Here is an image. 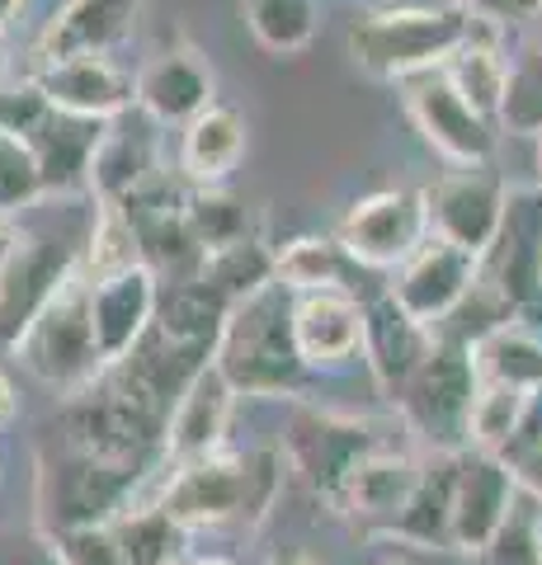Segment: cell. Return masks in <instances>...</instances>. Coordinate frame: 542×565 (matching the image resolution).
Masks as SVG:
<instances>
[{
  "label": "cell",
  "instance_id": "6da1fadb",
  "mask_svg": "<svg viewBox=\"0 0 542 565\" xmlns=\"http://www.w3.org/2000/svg\"><path fill=\"white\" fill-rule=\"evenodd\" d=\"M213 367L246 401H307L317 373L293 344V292L269 282L232 302L213 344Z\"/></svg>",
  "mask_w": 542,
  "mask_h": 565
},
{
  "label": "cell",
  "instance_id": "7a4b0ae2",
  "mask_svg": "<svg viewBox=\"0 0 542 565\" xmlns=\"http://www.w3.org/2000/svg\"><path fill=\"white\" fill-rule=\"evenodd\" d=\"M471 33H477V20L458 6H392L359 14L349 24L344 43L363 76L401 85L419 76V71L448 66V57Z\"/></svg>",
  "mask_w": 542,
  "mask_h": 565
},
{
  "label": "cell",
  "instance_id": "3957f363",
  "mask_svg": "<svg viewBox=\"0 0 542 565\" xmlns=\"http://www.w3.org/2000/svg\"><path fill=\"white\" fill-rule=\"evenodd\" d=\"M10 353L24 363L29 377H39L57 396H85L104 377L95 334H91V278L76 264L62 278V288L39 307V316L24 326V334L10 344Z\"/></svg>",
  "mask_w": 542,
  "mask_h": 565
},
{
  "label": "cell",
  "instance_id": "277c9868",
  "mask_svg": "<svg viewBox=\"0 0 542 565\" xmlns=\"http://www.w3.org/2000/svg\"><path fill=\"white\" fill-rule=\"evenodd\" d=\"M477 396V373H471V353L453 334H434L429 359L396 401V415L415 434L425 452H467V415Z\"/></svg>",
  "mask_w": 542,
  "mask_h": 565
},
{
  "label": "cell",
  "instance_id": "5b68a950",
  "mask_svg": "<svg viewBox=\"0 0 542 565\" xmlns=\"http://www.w3.org/2000/svg\"><path fill=\"white\" fill-rule=\"evenodd\" d=\"M151 467L137 462H109V457H91L76 448H62L57 462H43L39 471V509L43 527L62 533V527H95L109 523L118 509H128L147 486Z\"/></svg>",
  "mask_w": 542,
  "mask_h": 565
},
{
  "label": "cell",
  "instance_id": "8992f818",
  "mask_svg": "<svg viewBox=\"0 0 542 565\" xmlns=\"http://www.w3.org/2000/svg\"><path fill=\"white\" fill-rule=\"evenodd\" d=\"M378 448H387V434H378L373 419L336 415V411H321V405H311V401H297L288 434H284V444H278L288 471L311 494H321L326 504H336L349 471Z\"/></svg>",
  "mask_w": 542,
  "mask_h": 565
},
{
  "label": "cell",
  "instance_id": "52a82bcc",
  "mask_svg": "<svg viewBox=\"0 0 542 565\" xmlns=\"http://www.w3.org/2000/svg\"><path fill=\"white\" fill-rule=\"evenodd\" d=\"M166 514L184 527V533H199V527H259L255 509H251V467L246 452H208L194 462L166 467L161 486L151 494Z\"/></svg>",
  "mask_w": 542,
  "mask_h": 565
},
{
  "label": "cell",
  "instance_id": "ba28073f",
  "mask_svg": "<svg viewBox=\"0 0 542 565\" xmlns=\"http://www.w3.org/2000/svg\"><path fill=\"white\" fill-rule=\"evenodd\" d=\"M425 236H429L425 189H378L363 193L344 212L336 241L363 274H392L396 264H406L419 250Z\"/></svg>",
  "mask_w": 542,
  "mask_h": 565
},
{
  "label": "cell",
  "instance_id": "9c48e42d",
  "mask_svg": "<svg viewBox=\"0 0 542 565\" xmlns=\"http://www.w3.org/2000/svg\"><path fill=\"white\" fill-rule=\"evenodd\" d=\"M401 104L415 122V132L444 156L453 170L491 166L496 161V122H486L471 104L453 90V81L439 71H419V76L401 81Z\"/></svg>",
  "mask_w": 542,
  "mask_h": 565
},
{
  "label": "cell",
  "instance_id": "30bf717a",
  "mask_svg": "<svg viewBox=\"0 0 542 565\" xmlns=\"http://www.w3.org/2000/svg\"><path fill=\"white\" fill-rule=\"evenodd\" d=\"M477 282H481V259L477 255H467V250H458V245H448L439 236H425L419 250L392 269V282L382 292H387L411 321L429 326V330H444L453 316H458V307L477 292Z\"/></svg>",
  "mask_w": 542,
  "mask_h": 565
},
{
  "label": "cell",
  "instance_id": "8fae6325",
  "mask_svg": "<svg viewBox=\"0 0 542 565\" xmlns=\"http://www.w3.org/2000/svg\"><path fill=\"white\" fill-rule=\"evenodd\" d=\"M425 207H429V236L486 259L491 245L500 241L510 184L491 166L448 170L444 180H434V189H425Z\"/></svg>",
  "mask_w": 542,
  "mask_h": 565
},
{
  "label": "cell",
  "instance_id": "7c38bea8",
  "mask_svg": "<svg viewBox=\"0 0 542 565\" xmlns=\"http://www.w3.org/2000/svg\"><path fill=\"white\" fill-rule=\"evenodd\" d=\"M81 264V245L20 232L14 250L0 269V349H10L24 334V326L39 316V307L62 288V278Z\"/></svg>",
  "mask_w": 542,
  "mask_h": 565
},
{
  "label": "cell",
  "instance_id": "4fadbf2b",
  "mask_svg": "<svg viewBox=\"0 0 542 565\" xmlns=\"http://www.w3.org/2000/svg\"><path fill=\"white\" fill-rule=\"evenodd\" d=\"M33 90L43 95L52 114L109 122L132 109V71H124L114 57H57L39 62L33 71Z\"/></svg>",
  "mask_w": 542,
  "mask_h": 565
},
{
  "label": "cell",
  "instance_id": "5bb4252c",
  "mask_svg": "<svg viewBox=\"0 0 542 565\" xmlns=\"http://www.w3.org/2000/svg\"><path fill=\"white\" fill-rule=\"evenodd\" d=\"M519 490L491 452H458V481L448 509V552L481 556L491 537L514 514Z\"/></svg>",
  "mask_w": 542,
  "mask_h": 565
},
{
  "label": "cell",
  "instance_id": "9a60e30c",
  "mask_svg": "<svg viewBox=\"0 0 542 565\" xmlns=\"http://www.w3.org/2000/svg\"><path fill=\"white\" fill-rule=\"evenodd\" d=\"M236 392L213 363L199 367V377L184 386L180 401L170 405L166 429H161V467H180L194 457L222 452L226 448V429L236 415Z\"/></svg>",
  "mask_w": 542,
  "mask_h": 565
},
{
  "label": "cell",
  "instance_id": "2e32d148",
  "mask_svg": "<svg viewBox=\"0 0 542 565\" xmlns=\"http://www.w3.org/2000/svg\"><path fill=\"white\" fill-rule=\"evenodd\" d=\"M217 99V81L194 47H166L132 76V109L156 128H184Z\"/></svg>",
  "mask_w": 542,
  "mask_h": 565
},
{
  "label": "cell",
  "instance_id": "e0dca14e",
  "mask_svg": "<svg viewBox=\"0 0 542 565\" xmlns=\"http://www.w3.org/2000/svg\"><path fill=\"white\" fill-rule=\"evenodd\" d=\"M156 297H161V278L147 264L91 278V334L104 367H114L147 334L156 316Z\"/></svg>",
  "mask_w": 542,
  "mask_h": 565
},
{
  "label": "cell",
  "instance_id": "ac0fdd59",
  "mask_svg": "<svg viewBox=\"0 0 542 565\" xmlns=\"http://www.w3.org/2000/svg\"><path fill=\"white\" fill-rule=\"evenodd\" d=\"M293 344L311 373H340L363 359V297L302 292L293 297Z\"/></svg>",
  "mask_w": 542,
  "mask_h": 565
},
{
  "label": "cell",
  "instance_id": "d6986e66",
  "mask_svg": "<svg viewBox=\"0 0 542 565\" xmlns=\"http://www.w3.org/2000/svg\"><path fill=\"white\" fill-rule=\"evenodd\" d=\"M429 349H434V330L411 321L387 292L363 297V363H369L378 392L392 405L419 373V363L429 359Z\"/></svg>",
  "mask_w": 542,
  "mask_h": 565
},
{
  "label": "cell",
  "instance_id": "ffe728a7",
  "mask_svg": "<svg viewBox=\"0 0 542 565\" xmlns=\"http://www.w3.org/2000/svg\"><path fill=\"white\" fill-rule=\"evenodd\" d=\"M151 174H161V166H156V122L137 109L104 122L91 166H85V189L95 193V203H124Z\"/></svg>",
  "mask_w": 542,
  "mask_h": 565
},
{
  "label": "cell",
  "instance_id": "44dd1931",
  "mask_svg": "<svg viewBox=\"0 0 542 565\" xmlns=\"http://www.w3.org/2000/svg\"><path fill=\"white\" fill-rule=\"evenodd\" d=\"M137 10L142 0H66L52 14L43 39H39V62L57 57H109L118 43L132 39Z\"/></svg>",
  "mask_w": 542,
  "mask_h": 565
},
{
  "label": "cell",
  "instance_id": "7402d4cb",
  "mask_svg": "<svg viewBox=\"0 0 542 565\" xmlns=\"http://www.w3.org/2000/svg\"><path fill=\"white\" fill-rule=\"evenodd\" d=\"M453 481H458V452H425L419 481L401 514L378 527V537L415 546V552H448V509H453Z\"/></svg>",
  "mask_w": 542,
  "mask_h": 565
},
{
  "label": "cell",
  "instance_id": "603a6c76",
  "mask_svg": "<svg viewBox=\"0 0 542 565\" xmlns=\"http://www.w3.org/2000/svg\"><path fill=\"white\" fill-rule=\"evenodd\" d=\"M419 462L425 452H411V448H378L369 452L363 462L349 471V481L336 494V509L340 514H354V519H373V523H387L401 514V504L411 500V490L419 481Z\"/></svg>",
  "mask_w": 542,
  "mask_h": 565
},
{
  "label": "cell",
  "instance_id": "cb8c5ba5",
  "mask_svg": "<svg viewBox=\"0 0 542 565\" xmlns=\"http://www.w3.org/2000/svg\"><path fill=\"white\" fill-rule=\"evenodd\" d=\"M241 156H246V118L232 104L213 99L203 114L184 122L174 166H180L189 189H208V184H222L241 166Z\"/></svg>",
  "mask_w": 542,
  "mask_h": 565
},
{
  "label": "cell",
  "instance_id": "d4e9b609",
  "mask_svg": "<svg viewBox=\"0 0 542 565\" xmlns=\"http://www.w3.org/2000/svg\"><path fill=\"white\" fill-rule=\"evenodd\" d=\"M471 353V373L477 382L514 386V392H542V334L510 316L491 330H481L477 340H467Z\"/></svg>",
  "mask_w": 542,
  "mask_h": 565
},
{
  "label": "cell",
  "instance_id": "484cf974",
  "mask_svg": "<svg viewBox=\"0 0 542 565\" xmlns=\"http://www.w3.org/2000/svg\"><path fill=\"white\" fill-rule=\"evenodd\" d=\"M226 311H232V302L217 288H208L203 278H180V282H170V292L156 297L151 330L180 349L213 353Z\"/></svg>",
  "mask_w": 542,
  "mask_h": 565
},
{
  "label": "cell",
  "instance_id": "4316f807",
  "mask_svg": "<svg viewBox=\"0 0 542 565\" xmlns=\"http://www.w3.org/2000/svg\"><path fill=\"white\" fill-rule=\"evenodd\" d=\"M354 274L363 269L340 250L336 236H297L288 245H274V282L288 288L293 297H302V292H354L359 297Z\"/></svg>",
  "mask_w": 542,
  "mask_h": 565
},
{
  "label": "cell",
  "instance_id": "83f0119b",
  "mask_svg": "<svg viewBox=\"0 0 542 565\" xmlns=\"http://www.w3.org/2000/svg\"><path fill=\"white\" fill-rule=\"evenodd\" d=\"M114 537L118 565H180L184 561V527L174 523L156 500H137L104 523Z\"/></svg>",
  "mask_w": 542,
  "mask_h": 565
},
{
  "label": "cell",
  "instance_id": "f1b7e54d",
  "mask_svg": "<svg viewBox=\"0 0 542 565\" xmlns=\"http://www.w3.org/2000/svg\"><path fill=\"white\" fill-rule=\"evenodd\" d=\"M444 76L486 122H496L500 99H504V81H510V57H504V47H500V29L477 24V33L448 57Z\"/></svg>",
  "mask_w": 542,
  "mask_h": 565
},
{
  "label": "cell",
  "instance_id": "f546056e",
  "mask_svg": "<svg viewBox=\"0 0 542 565\" xmlns=\"http://www.w3.org/2000/svg\"><path fill=\"white\" fill-rule=\"evenodd\" d=\"M180 217H184V232L194 236L199 255H213V250H226V245H241L246 236H259L251 207L222 184L189 189L180 203Z\"/></svg>",
  "mask_w": 542,
  "mask_h": 565
},
{
  "label": "cell",
  "instance_id": "4dcf8cb0",
  "mask_svg": "<svg viewBox=\"0 0 542 565\" xmlns=\"http://www.w3.org/2000/svg\"><path fill=\"white\" fill-rule=\"evenodd\" d=\"M246 24L265 52L297 57L321 33V0H246Z\"/></svg>",
  "mask_w": 542,
  "mask_h": 565
},
{
  "label": "cell",
  "instance_id": "1f68e13d",
  "mask_svg": "<svg viewBox=\"0 0 542 565\" xmlns=\"http://www.w3.org/2000/svg\"><path fill=\"white\" fill-rule=\"evenodd\" d=\"M194 278H203L208 288H217L226 302H241V297H251L274 282V245L265 236H246L241 245L203 255Z\"/></svg>",
  "mask_w": 542,
  "mask_h": 565
},
{
  "label": "cell",
  "instance_id": "d6a6232c",
  "mask_svg": "<svg viewBox=\"0 0 542 565\" xmlns=\"http://www.w3.org/2000/svg\"><path fill=\"white\" fill-rule=\"evenodd\" d=\"M533 392H514V386H496V382H477L471 396V415H467V452H500L504 438L519 429L523 405Z\"/></svg>",
  "mask_w": 542,
  "mask_h": 565
},
{
  "label": "cell",
  "instance_id": "836d02e7",
  "mask_svg": "<svg viewBox=\"0 0 542 565\" xmlns=\"http://www.w3.org/2000/svg\"><path fill=\"white\" fill-rule=\"evenodd\" d=\"M132 264H142L132 222L124 217V207H118V203H99L95 207V222H91V236H85V245H81V269H85V278H104V274L132 269Z\"/></svg>",
  "mask_w": 542,
  "mask_h": 565
},
{
  "label": "cell",
  "instance_id": "e575fe53",
  "mask_svg": "<svg viewBox=\"0 0 542 565\" xmlns=\"http://www.w3.org/2000/svg\"><path fill=\"white\" fill-rule=\"evenodd\" d=\"M496 462L510 471V481H514L519 494H529V500L542 504V392L529 396L519 429L504 438V448L496 452Z\"/></svg>",
  "mask_w": 542,
  "mask_h": 565
},
{
  "label": "cell",
  "instance_id": "d590c367",
  "mask_svg": "<svg viewBox=\"0 0 542 565\" xmlns=\"http://www.w3.org/2000/svg\"><path fill=\"white\" fill-rule=\"evenodd\" d=\"M39 199H47L39 156H33V147L20 132L0 128V217H14V212L33 207Z\"/></svg>",
  "mask_w": 542,
  "mask_h": 565
},
{
  "label": "cell",
  "instance_id": "8d00e7d4",
  "mask_svg": "<svg viewBox=\"0 0 542 565\" xmlns=\"http://www.w3.org/2000/svg\"><path fill=\"white\" fill-rule=\"evenodd\" d=\"M496 122L514 137H538L542 132V71L538 66H510Z\"/></svg>",
  "mask_w": 542,
  "mask_h": 565
},
{
  "label": "cell",
  "instance_id": "74e56055",
  "mask_svg": "<svg viewBox=\"0 0 542 565\" xmlns=\"http://www.w3.org/2000/svg\"><path fill=\"white\" fill-rule=\"evenodd\" d=\"M481 556L491 565H542V523L514 504V514L504 519V527L491 537V546Z\"/></svg>",
  "mask_w": 542,
  "mask_h": 565
},
{
  "label": "cell",
  "instance_id": "f35d334b",
  "mask_svg": "<svg viewBox=\"0 0 542 565\" xmlns=\"http://www.w3.org/2000/svg\"><path fill=\"white\" fill-rule=\"evenodd\" d=\"M47 552L57 565H118L114 537L109 527H62V533H47Z\"/></svg>",
  "mask_w": 542,
  "mask_h": 565
},
{
  "label": "cell",
  "instance_id": "ab89813d",
  "mask_svg": "<svg viewBox=\"0 0 542 565\" xmlns=\"http://www.w3.org/2000/svg\"><path fill=\"white\" fill-rule=\"evenodd\" d=\"M458 10H467L477 24L510 29V24H533L542 14V0H453Z\"/></svg>",
  "mask_w": 542,
  "mask_h": 565
},
{
  "label": "cell",
  "instance_id": "60d3db41",
  "mask_svg": "<svg viewBox=\"0 0 542 565\" xmlns=\"http://www.w3.org/2000/svg\"><path fill=\"white\" fill-rule=\"evenodd\" d=\"M14 415H20V396H14V382L0 373V429H6Z\"/></svg>",
  "mask_w": 542,
  "mask_h": 565
},
{
  "label": "cell",
  "instance_id": "b9f144b4",
  "mask_svg": "<svg viewBox=\"0 0 542 565\" xmlns=\"http://www.w3.org/2000/svg\"><path fill=\"white\" fill-rule=\"evenodd\" d=\"M14 241H20V232L0 217V269H6V259H10V250H14Z\"/></svg>",
  "mask_w": 542,
  "mask_h": 565
},
{
  "label": "cell",
  "instance_id": "7bdbcfd3",
  "mask_svg": "<svg viewBox=\"0 0 542 565\" xmlns=\"http://www.w3.org/2000/svg\"><path fill=\"white\" fill-rule=\"evenodd\" d=\"M20 14H24V0H0V33L20 20Z\"/></svg>",
  "mask_w": 542,
  "mask_h": 565
},
{
  "label": "cell",
  "instance_id": "ee69618b",
  "mask_svg": "<svg viewBox=\"0 0 542 565\" xmlns=\"http://www.w3.org/2000/svg\"><path fill=\"white\" fill-rule=\"evenodd\" d=\"M533 147H538V189H542V132L533 137Z\"/></svg>",
  "mask_w": 542,
  "mask_h": 565
},
{
  "label": "cell",
  "instance_id": "f6af8a7d",
  "mask_svg": "<svg viewBox=\"0 0 542 565\" xmlns=\"http://www.w3.org/2000/svg\"><path fill=\"white\" fill-rule=\"evenodd\" d=\"M180 565H226V561H180Z\"/></svg>",
  "mask_w": 542,
  "mask_h": 565
},
{
  "label": "cell",
  "instance_id": "bcb514c9",
  "mask_svg": "<svg viewBox=\"0 0 542 565\" xmlns=\"http://www.w3.org/2000/svg\"><path fill=\"white\" fill-rule=\"evenodd\" d=\"M278 565H311V561H278Z\"/></svg>",
  "mask_w": 542,
  "mask_h": 565
},
{
  "label": "cell",
  "instance_id": "7dc6e473",
  "mask_svg": "<svg viewBox=\"0 0 542 565\" xmlns=\"http://www.w3.org/2000/svg\"><path fill=\"white\" fill-rule=\"evenodd\" d=\"M538 278H542V259H538Z\"/></svg>",
  "mask_w": 542,
  "mask_h": 565
},
{
  "label": "cell",
  "instance_id": "c3c4849f",
  "mask_svg": "<svg viewBox=\"0 0 542 565\" xmlns=\"http://www.w3.org/2000/svg\"><path fill=\"white\" fill-rule=\"evenodd\" d=\"M538 71H542V66H538Z\"/></svg>",
  "mask_w": 542,
  "mask_h": 565
}]
</instances>
